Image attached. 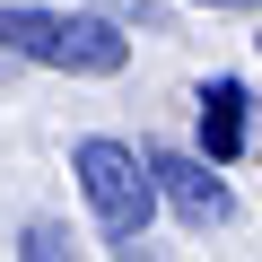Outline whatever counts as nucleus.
I'll use <instances>...</instances> for the list:
<instances>
[{"label":"nucleus","mask_w":262,"mask_h":262,"mask_svg":"<svg viewBox=\"0 0 262 262\" xmlns=\"http://www.w3.org/2000/svg\"><path fill=\"white\" fill-rule=\"evenodd\" d=\"M0 53L70 79H114L131 70V35L96 9H44V0H0Z\"/></svg>","instance_id":"f257e3e1"},{"label":"nucleus","mask_w":262,"mask_h":262,"mask_svg":"<svg viewBox=\"0 0 262 262\" xmlns=\"http://www.w3.org/2000/svg\"><path fill=\"white\" fill-rule=\"evenodd\" d=\"M253 53H262V35H253Z\"/></svg>","instance_id":"0eeeda50"},{"label":"nucleus","mask_w":262,"mask_h":262,"mask_svg":"<svg viewBox=\"0 0 262 262\" xmlns=\"http://www.w3.org/2000/svg\"><path fill=\"white\" fill-rule=\"evenodd\" d=\"M18 253H27V262H53V253H70V236H61L53 219H35V227L18 236Z\"/></svg>","instance_id":"39448f33"},{"label":"nucleus","mask_w":262,"mask_h":262,"mask_svg":"<svg viewBox=\"0 0 262 262\" xmlns=\"http://www.w3.org/2000/svg\"><path fill=\"white\" fill-rule=\"evenodd\" d=\"M70 175H79V201H88L96 236H105L114 253H140V236H149V219H158V175H149V158L131 149V140H114V131H88V140H70Z\"/></svg>","instance_id":"f03ea898"},{"label":"nucleus","mask_w":262,"mask_h":262,"mask_svg":"<svg viewBox=\"0 0 262 262\" xmlns=\"http://www.w3.org/2000/svg\"><path fill=\"white\" fill-rule=\"evenodd\" d=\"M149 175H158V201L184 219V227H227L236 219V192L219 184V158H184V149H149Z\"/></svg>","instance_id":"7ed1b4c3"},{"label":"nucleus","mask_w":262,"mask_h":262,"mask_svg":"<svg viewBox=\"0 0 262 262\" xmlns=\"http://www.w3.org/2000/svg\"><path fill=\"white\" fill-rule=\"evenodd\" d=\"M192 114H201V149H210V158L227 166V158L245 149V88H236V79H210Z\"/></svg>","instance_id":"20e7f679"},{"label":"nucleus","mask_w":262,"mask_h":262,"mask_svg":"<svg viewBox=\"0 0 262 262\" xmlns=\"http://www.w3.org/2000/svg\"><path fill=\"white\" fill-rule=\"evenodd\" d=\"M192 9H262V0H192Z\"/></svg>","instance_id":"423d86ee"}]
</instances>
